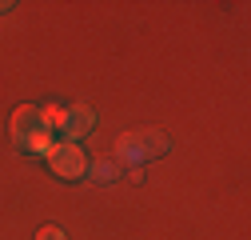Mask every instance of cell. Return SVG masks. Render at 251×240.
<instances>
[{"mask_svg":"<svg viewBox=\"0 0 251 240\" xmlns=\"http://www.w3.org/2000/svg\"><path fill=\"white\" fill-rule=\"evenodd\" d=\"M36 132H48V120H44V104H20L12 116V136L20 144H28Z\"/></svg>","mask_w":251,"mask_h":240,"instance_id":"cell-4","label":"cell"},{"mask_svg":"<svg viewBox=\"0 0 251 240\" xmlns=\"http://www.w3.org/2000/svg\"><path fill=\"white\" fill-rule=\"evenodd\" d=\"M88 176L96 180V184H100V180H104V184H108V180H116V164H112V160H96V164L88 168Z\"/></svg>","mask_w":251,"mask_h":240,"instance_id":"cell-5","label":"cell"},{"mask_svg":"<svg viewBox=\"0 0 251 240\" xmlns=\"http://www.w3.org/2000/svg\"><path fill=\"white\" fill-rule=\"evenodd\" d=\"M36 240H68V232H60V228H52V224H48V228H40V232H36Z\"/></svg>","mask_w":251,"mask_h":240,"instance_id":"cell-7","label":"cell"},{"mask_svg":"<svg viewBox=\"0 0 251 240\" xmlns=\"http://www.w3.org/2000/svg\"><path fill=\"white\" fill-rule=\"evenodd\" d=\"M28 148H32V152H48L52 148V132H36L32 140H28Z\"/></svg>","mask_w":251,"mask_h":240,"instance_id":"cell-6","label":"cell"},{"mask_svg":"<svg viewBox=\"0 0 251 240\" xmlns=\"http://www.w3.org/2000/svg\"><path fill=\"white\" fill-rule=\"evenodd\" d=\"M44 156H48V168H52L56 176H64V180H76V176L88 172V156H84V148L72 144V140H52V148H48Z\"/></svg>","mask_w":251,"mask_h":240,"instance_id":"cell-3","label":"cell"},{"mask_svg":"<svg viewBox=\"0 0 251 240\" xmlns=\"http://www.w3.org/2000/svg\"><path fill=\"white\" fill-rule=\"evenodd\" d=\"M44 120H48V132H52V128H60V136L76 144V136H84L92 124H96V112H92L88 104H72V108H44Z\"/></svg>","mask_w":251,"mask_h":240,"instance_id":"cell-2","label":"cell"},{"mask_svg":"<svg viewBox=\"0 0 251 240\" xmlns=\"http://www.w3.org/2000/svg\"><path fill=\"white\" fill-rule=\"evenodd\" d=\"M160 152H168V136H164V132H155V128L124 132V136L116 140V156L132 160V168H136L140 160H148V156H160Z\"/></svg>","mask_w":251,"mask_h":240,"instance_id":"cell-1","label":"cell"}]
</instances>
